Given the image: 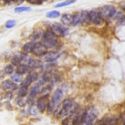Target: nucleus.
I'll return each mask as SVG.
<instances>
[{
	"label": "nucleus",
	"mask_w": 125,
	"mask_h": 125,
	"mask_svg": "<svg viewBox=\"0 0 125 125\" xmlns=\"http://www.w3.org/2000/svg\"><path fill=\"white\" fill-rule=\"evenodd\" d=\"M0 99H1V94H0Z\"/></svg>",
	"instance_id": "35"
},
{
	"label": "nucleus",
	"mask_w": 125,
	"mask_h": 125,
	"mask_svg": "<svg viewBox=\"0 0 125 125\" xmlns=\"http://www.w3.org/2000/svg\"><path fill=\"white\" fill-rule=\"evenodd\" d=\"M58 1H61V0H58Z\"/></svg>",
	"instance_id": "36"
},
{
	"label": "nucleus",
	"mask_w": 125,
	"mask_h": 125,
	"mask_svg": "<svg viewBox=\"0 0 125 125\" xmlns=\"http://www.w3.org/2000/svg\"><path fill=\"white\" fill-rule=\"evenodd\" d=\"M11 81L15 83H21V82L22 81V75H19L17 73H13L11 75Z\"/></svg>",
	"instance_id": "21"
},
{
	"label": "nucleus",
	"mask_w": 125,
	"mask_h": 125,
	"mask_svg": "<svg viewBox=\"0 0 125 125\" xmlns=\"http://www.w3.org/2000/svg\"><path fill=\"white\" fill-rule=\"evenodd\" d=\"M17 90H18V97L24 98V97H26L28 94V87L21 86L20 87H18Z\"/></svg>",
	"instance_id": "20"
},
{
	"label": "nucleus",
	"mask_w": 125,
	"mask_h": 125,
	"mask_svg": "<svg viewBox=\"0 0 125 125\" xmlns=\"http://www.w3.org/2000/svg\"><path fill=\"white\" fill-rule=\"evenodd\" d=\"M21 64H23L25 66L28 67L29 70H35V69H39L41 67L42 62L40 60L35 59L34 57H31L28 54H23L22 59H21Z\"/></svg>",
	"instance_id": "5"
},
{
	"label": "nucleus",
	"mask_w": 125,
	"mask_h": 125,
	"mask_svg": "<svg viewBox=\"0 0 125 125\" xmlns=\"http://www.w3.org/2000/svg\"><path fill=\"white\" fill-rule=\"evenodd\" d=\"M47 97H40L39 99H37L36 100V108L38 109L39 112L44 113L46 111L47 107Z\"/></svg>",
	"instance_id": "13"
},
{
	"label": "nucleus",
	"mask_w": 125,
	"mask_h": 125,
	"mask_svg": "<svg viewBox=\"0 0 125 125\" xmlns=\"http://www.w3.org/2000/svg\"><path fill=\"white\" fill-rule=\"evenodd\" d=\"M28 76H29V78L31 79V81L32 82H36L37 80H38V78H39V75H38V73H37L35 70H32L31 71H29L28 72Z\"/></svg>",
	"instance_id": "25"
},
{
	"label": "nucleus",
	"mask_w": 125,
	"mask_h": 125,
	"mask_svg": "<svg viewBox=\"0 0 125 125\" xmlns=\"http://www.w3.org/2000/svg\"><path fill=\"white\" fill-rule=\"evenodd\" d=\"M16 20H8L5 23V28H12L16 26Z\"/></svg>",
	"instance_id": "29"
},
{
	"label": "nucleus",
	"mask_w": 125,
	"mask_h": 125,
	"mask_svg": "<svg viewBox=\"0 0 125 125\" xmlns=\"http://www.w3.org/2000/svg\"><path fill=\"white\" fill-rule=\"evenodd\" d=\"M95 125H119V118L115 116H103L99 121H96Z\"/></svg>",
	"instance_id": "10"
},
{
	"label": "nucleus",
	"mask_w": 125,
	"mask_h": 125,
	"mask_svg": "<svg viewBox=\"0 0 125 125\" xmlns=\"http://www.w3.org/2000/svg\"><path fill=\"white\" fill-rule=\"evenodd\" d=\"M58 16H60V12L57 10L49 11L46 14V17H48V18H57V17H58Z\"/></svg>",
	"instance_id": "26"
},
{
	"label": "nucleus",
	"mask_w": 125,
	"mask_h": 125,
	"mask_svg": "<svg viewBox=\"0 0 125 125\" xmlns=\"http://www.w3.org/2000/svg\"><path fill=\"white\" fill-rule=\"evenodd\" d=\"M15 12L20 14V13H23V12H27V11L31 10V8L30 7H27V6H18V7L15 8Z\"/></svg>",
	"instance_id": "23"
},
{
	"label": "nucleus",
	"mask_w": 125,
	"mask_h": 125,
	"mask_svg": "<svg viewBox=\"0 0 125 125\" xmlns=\"http://www.w3.org/2000/svg\"><path fill=\"white\" fill-rule=\"evenodd\" d=\"M16 104L19 106H21V107H23L26 104V100H24V98L18 97L17 99H16Z\"/></svg>",
	"instance_id": "30"
},
{
	"label": "nucleus",
	"mask_w": 125,
	"mask_h": 125,
	"mask_svg": "<svg viewBox=\"0 0 125 125\" xmlns=\"http://www.w3.org/2000/svg\"><path fill=\"white\" fill-rule=\"evenodd\" d=\"M78 109V105L72 99H65L54 110V115L57 118H65L72 115Z\"/></svg>",
	"instance_id": "1"
},
{
	"label": "nucleus",
	"mask_w": 125,
	"mask_h": 125,
	"mask_svg": "<svg viewBox=\"0 0 125 125\" xmlns=\"http://www.w3.org/2000/svg\"><path fill=\"white\" fill-rule=\"evenodd\" d=\"M73 21V15L63 14L61 17V23L63 26H71Z\"/></svg>",
	"instance_id": "15"
},
{
	"label": "nucleus",
	"mask_w": 125,
	"mask_h": 125,
	"mask_svg": "<svg viewBox=\"0 0 125 125\" xmlns=\"http://www.w3.org/2000/svg\"><path fill=\"white\" fill-rule=\"evenodd\" d=\"M3 71H4V73L6 74V75H12L15 71V68L11 63H10V64H7L4 67Z\"/></svg>",
	"instance_id": "22"
},
{
	"label": "nucleus",
	"mask_w": 125,
	"mask_h": 125,
	"mask_svg": "<svg viewBox=\"0 0 125 125\" xmlns=\"http://www.w3.org/2000/svg\"><path fill=\"white\" fill-rule=\"evenodd\" d=\"M40 2H45V1H46V0H40Z\"/></svg>",
	"instance_id": "34"
},
{
	"label": "nucleus",
	"mask_w": 125,
	"mask_h": 125,
	"mask_svg": "<svg viewBox=\"0 0 125 125\" xmlns=\"http://www.w3.org/2000/svg\"><path fill=\"white\" fill-rule=\"evenodd\" d=\"M4 71L3 70H0V80H2L3 78L4 77Z\"/></svg>",
	"instance_id": "33"
},
{
	"label": "nucleus",
	"mask_w": 125,
	"mask_h": 125,
	"mask_svg": "<svg viewBox=\"0 0 125 125\" xmlns=\"http://www.w3.org/2000/svg\"><path fill=\"white\" fill-rule=\"evenodd\" d=\"M99 12L100 13V15L102 16V17L104 19L109 20L114 17V16L116 13V9L114 5L107 4V5H104L99 8Z\"/></svg>",
	"instance_id": "8"
},
{
	"label": "nucleus",
	"mask_w": 125,
	"mask_h": 125,
	"mask_svg": "<svg viewBox=\"0 0 125 125\" xmlns=\"http://www.w3.org/2000/svg\"><path fill=\"white\" fill-rule=\"evenodd\" d=\"M87 21L95 26H102L104 23V19L97 10H91L87 12Z\"/></svg>",
	"instance_id": "7"
},
{
	"label": "nucleus",
	"mask_w": 125,
	"mask_h": 125,
	"mask_svg": "<svg viewBox=\"0 0 125 125\" xmlns=\"http://www.w3.org/2000/svg\"><path fill=\"white\" fill-rule=\"evenodd\" d=\"M38 109L36 108V106L34 105H30L28 108V114L31 115V116H37L38 115Z\"/></svg>",
	"instance_id": "27"
},
{
	"label": "nucleus",
	"mask_w": 125,
	"mask_h": 125,
	"mask_svg": "<svg viewBox=\"0 0 125 125\" xmlns=\"http://www.w3.org/2000/svg\"><path fill=\"white\" fill-rule=\"evenodd\" d=\"M32 83H33V82L31 81V79L29 78L28 75H27V76L21 82V86L26 87H29V86L31 85Z\"/></svg>",
	"instance_id": "24"
},
{
	"label": "nucleus",
	"mask_w": 125,
	"mask_h": 125,
	"mask_svg": "<svg viewBox=\"0 0 125 125\" xmlns=\"http://www.w3.org/2000/svg\"><path fill=\"white\" fill-rule=\"evenodd\" d=\"M75 2V0H69V1H66V2H62V3H61V4H56L55 8H61V7H64V6H67V5H70V4H74Z\"/></svg>",
	"instance_id": "28"
},
{
	"label": "nucleus",
	"mask_w": 125,
	"mask_h": 125,
	"mask_svg": "<svg viewBox=\"0 0 125 125\" xmlns=\"http://www.w3.org/2000/svg\"><path fill=\"white\" fill-rule=\"evenodd\" d=\"M59 57H60V53L58 52L52 51V52H48L44 56V61L47 62H52L54 61L57 60Z\"/></svg>",
	"instance_id": "14"
},
{
	"label": "nucleus",
	"mask_w": 125,
	"mask_h": 125,
	"mask_svg": "<svg viewBox=\"0 0 125 125\" xmlns=\"http://www.w3.org/2000/svg\"><path fill=\"white\" fill-rule=\"evenodd\" d=\"M27 1L32 4H40V0H27Z\"/></svg>",
	"instance_id": "31"
},
{
	"label": "nucleus",
	"mask_w": 125,
	"mask_h": 125,
	"mask_svg": "<svg viewBox=\"0 0 125 125\" xmlns=\"http://www.w3.org/2000/svg\"><path fill=\"white\" fill-rule=\"evenodd\" d=\"M48 52V49L41 43V42H35L32 53L36 57H44Z\"/></svg>",
	"instance_id": "11"
},
{
	"label": "nucleus",
	"mask_w": 125,
	"mask_h": 125,
	"mask_svg": "<svg viewBox=\"0 0 125 125\" xmlns=\"http://www.w3.org/2000/svg\"><path fill=\"white\" fill-rule=\"evenodd\" d=\"M98 116H99V110L95 106L87 108L83 125H94L98 120Z\"/></svg>",
	"instance_id": "4"
},
{
	"label": "nucleus",
	"mask_w": 125,
	"mask_h": 125,
	"mask_svg": "<svg viewBox=\"0 0 125 125\" xmlns=\"http://www.w3.org/2000/svg\"><path fill=\"white\" fill-rule=\"evenodd\" d=\"M23 54L21 53H16L13 56V57L11 58V64L13 66H18L19 64H21V59H22Z\"/></svg>",
	"instance_id": "17"
},
{
	"label": "nucleus",
	"mask_w": 125,
	"mask_h": 125,
	"mask_svg": "<svg viewBox=\"0 0 125 125\" xmlns=\"http://www.w3.org/2000/svg\"><path fill=\"white\" fill-rule=\"evenodd\" d=\"M50 30L57 37H65L69 34V28L62 25L61 23L55 22L50 27Z\"/></svg>",
	"instance_id": "6"
},
{
	"label": "nucleus",
	"mask_w": 125,
	"mask_h": 125,
	"mask_svg": "<svg viewBox=\"0 0 125 125\" xmlns=\"http://www.w3.org/2000/svg\"><path fill=\"white\" fill-rule=\"evenodd\" d=\"M4 2V4H11V3H13V2H16V0H3Z\"/></svg>",
	"instance_id": "32"
},
{
	"label": "nucleus",
	"mask_w": 125,
	"mask_h": 125,
	"mask_svg": "<svg viewBox=\"0 0 125 125\" xmlns=\"http://www.w3.org/2000/svg\"><path fill=\"white\" fill-rule=\"evenodd\" d=\"M33 46H34V42H33V41L27 42L26 44H24V45H23V47H22V50H23V52H24V53H26V54L32 53Z\"/></svg>",
	"instance_id": "18"
},
{
	"label": "nucleus",
	"mask_w": 125,
	"mask_h": 125,
	"mask_svg": "<svg viewBox=\"0 0 125 125\" xmlns=\"http://www.w3.org/2000/svg\"><path fill=\"white\" fill-rule=\"evenodd\" d=\"M28 71H29V68L25 66V65L19 64L18 66H16V73L19 74V75H25V74L28 73Z\"/></svg>",
	"instance_id": "19"
},
{
	"label": "nucleus",
	"mask_w": 125,
	"mask_h": 125,
	"mask_svg": "<svg viewBox=\"0 0 125 125\" xmlns=\"http://www.w3.org/2000/svg\"><path fill=\"white\" fill-rule=\"evenodd\" d=\"M1 87L4 90L7 91V92H14L18 88L17 84L13 82L11 80H4L1 83Z\"/></svg>",
	"instance_id": "12"
},
{
	"label": "nucleus",
	"mask_w": 125,
	"mask_h": 125,
	"mask_svg": "<svg viewBox=\"0 0 125 125\" xmlns=\"http://www.w3.org/2000/svg\"><path fill=\"white\" fill-rule=\"evenodd\" d=\"M41 43L47 49L57 48L60 45V41H59L58 38L55 34H53L50 30L43 33V36L41 38Z\"/></svg>",
	"instance_id": "2"
},
{
	"label": "nucleus",
	"mask_w": 125,
	"mask_h": 125,
	"mask_svg": "<svg viewBox=\"0 0 125 125\" xmlns=\"http://www.w3.org/2000/svg\"><path fill=\"white\" fill-rule=\"evenodd\" d=\"M62 98H63V91L60 88L56 89L54 91L53 94H52L51 100L48 101V103H47V111L49 113H53L55 108L61 103Z\"/></svg>",
	"instance_id": "3"
},
{
	"label": "nucleus",
	"mask_w": 125,
	"mask_h": 125,
	"mask_svg": "<svg viewBox=\"0 0 125 125\" xmlns=\"http://www.w3.org/2000/svg\"><path fill=\"white\" fill-rule=\"evenodd\" d=\"M40 86L35 85L33 87H32L29 90V99H35L37 96L40 94Z\"/></svg>",
	"instance_id": "16"
},
{
	"label": "nucleus",
	"mask_w": 125,
	"mask_h": 125,
	"mask_svg": "<svg viewBox=\"0 0 125 125\" xmlns=\"http://www.w3.org/2000/svg\"><path fill=\"white\" fill-rule=\"evenodd\" d=\"M87 21V11H81L76 12L73 15V21L72 25L73 27H76L78 25L83 24L84 22Z\"/></svg>",
	"instance_id": "9"
}]
</instances>
